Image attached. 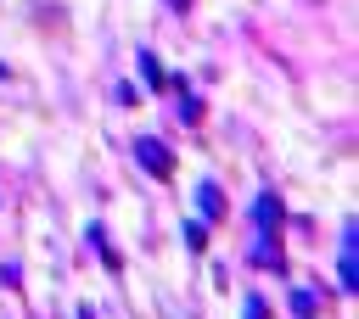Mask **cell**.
Here are the masks:
<instances>
[{
	"mask_svg": "<svg viewBox=\"0 0 359 319\" xmlns=\"http://www.w3.org/2000/svg\"><path fill=\"white\" fill-rule=\"evenodd\" d=\"M275 218H280V201L275 196H258V229L264 235H275Z\"/></svg>",
	"mask_w": 359,
	"mask_h": 319,
	"instance_id": "obj_4",
	"label": "cell"
},
{
	"mask_svg": "<svg viewBox=\"0 0 359 319\" xmlns=\"http://www.w3.org/2000/svg\"><path fill=\"white\" fill-rule=\"evenodd\" d=\"M140 73H146V84H151V90H163V84H168V78H163V67H157V56H140Z\"/></svg>",
	"mask_w": 359,
	"mask_h": 319,
	"instance_id": "obj_5",
	"label": "cell"
},
{
	"mask_svg": "<svg viewBox=\"0 0 359 319\" xmlns=\"http://www.w3.org/2000/svg\"><path fill=\"white\" fill-rule=\"evenodd\" d=\"M247 319H264V302L258 297H247Z\"/></svg>",
	"mask_w": 359,
	"mask_h": 319,
	"instance_id": "obj_8",
	"label": "cell"
},
{
	"mask_svg": "<svg viewBox=\"0 0 359 319\" xmlns=\"http://www.w3.org/2000/svg\"><path fill=\"white\" fill-rule=\"evenodd\" d=\"M185 246L202 252V246H208V224H185Z\"/></svg>",
	"mask_w": 359,
	"mask_h": 319,
	"instance_id": "obj_6",
	"label": "cell"
},
{
	"mask_svg": "<svg viewBox=\"0 0 359 319\" xmlns=\"http://www.w3.org/2000/svg\"><path fill=\"white\" fill-rule=\"evenodd\" d=\"M135 157H140V168H151L157 179H168V173H174V157H168V146H163V140H135Z\"/></svg>",
	"mask_w": 359,
	"mask_h": 319,
	"instance_id": "obj_1",
	"label": "cell"
},
{
	"mask_svg": "<svg viewBox=\"0 0 359 319\" xmlns=\"http://www.w3.org/2000/svg\"><path fill=\"white\" fill-rule=\"evenodd\" d=\"M292 308H297V313H314V308H320V297H314V291H297V297H292Z\"/></svg>",
	"mask_w": 359,
	"mask_h": 319,
	"instance_id": "obj_7",
	"label": "cell"
},
{
	"mask_svg": "<svg viewBox=\"0 0 359 319\" xmlns=\"http://www.w3.org/2000/svg\"><path fill=\"white\" fill-rule=\"evenodd\" d=\"M342 291H359V257H353V224L342 229Z\"/></svg>",
	"mask_w": 359,
	"mask_h": 319,
	"instance_id": "obj_3",
	"label": "cell"
},
{
	"mask_svg": "<svg viewBox=\"0 0 359 319\" xmlns=\"http://www.w3.org/2000/svg\"><path fill=\"white\" fill-rule=\"evenodd\" d=\"M174 6H185V0H174Z\"/></svg>",
	"mask_w": 359,
	"mask_h": 319,
	"instance_id": "obj_9",
	"label": "cell"
},
{
	"mask_svg": "<svg viewBox=\"0 0 359 319\" xmlns=\"http://www.w3.org/2000/svg\"><path fill=\"white\" fill-rule=\"evenodd\" d=\"M196 201H202V218H208V224H213V218H224V190H219L213 179H202V185H196Z\"/></svg>",
	"mask_w": 359,
	"mask_h": 319,
	"instance_id": "obj_2",
	"label": "cell"
}]
</instances>
